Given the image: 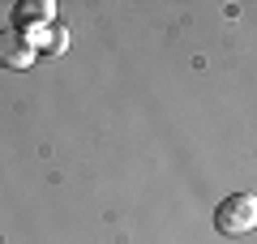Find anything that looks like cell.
<instances>
[{"label":"cell","mask_w":257,"mask_h":244,"mask_svg":"<svg viewBox=\"0 0 257 244\" xmlns=\"http://www.w3.org/2000/svg\"><path fill=\"white\" fill-rule=\"evenodd\" d=\"M35 64V52H30L26 35L13 26L0 30V69H30Z\"/></svg>","instance_id":"2"},{"label":"cell","mask_w":257,"mask_h":244,"mask_svg":"<svg viewBox=\"0 0 257 244\" xmlns=\"http://www.w3.org/2000/svg\"><path fill=\"white\" fill-rule=\"evenodd\" d=\"M214 227L223 235H248L257 227V197L253 193H231L214 206Z\"/></svg>","instance_id":"1"},{"label":"cell","mask_w":257,"mask_h":244,"mask_svg":"<svg viewBox=\"0 0 257 244\" xmlns=\"http://www.w3.org/2000/svg\"><path fill=\"white\" fill-rule=\"evenodd\" d=\"M26 43H30V52H35V60L43 56V60H52V56H60L64 47H69V30L64 26H39V30H26Z\"/></svg>","instance_id":"4"},{"label":"cell","mask_w":257,"mask_h":244,"mask_svg":"<svg viewBox=\"0 0 257 244\" xmlns=\"http://www.w3.org/2000/svg\"><path fill=\"white\" fill-rule=\"evenodd\" d=\"M56 22V5L52 0H18L13 5V30H39V26H52Z\"/></svg>","instance_id":"3"}]
</instances>
